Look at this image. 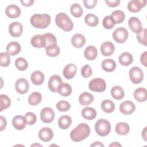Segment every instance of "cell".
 I'll use <instances>...</instances> for the list:
<instances>
[{
    "label": "cell",
    "mask_w": 147,
    "mask_h": 147,
    "mask_svg": "<svg viewBox=\"0 0 147 147\" xmlns=\"http://www.w3.org/2000/svg\"><path fill=\"white\" fill-rule=\"evenodd\" d=\"M90 126L85 123H81L71 130L70 138L75 142H80L86 139L90 135Z\"/></svg>",
    "instance_id": "cell-1"
},
{
    "label": "cell",
    "mask_w": 147,
    "mask_h": 147,
    "mask_svg": "<svg viewBox=\"0 0 147 147\" xmlns=\"http://www.w3.org/2000/svg\"><path fill=\"white\" fill-rule=\"evenodd\" d=\"M51 21V16L47 14H35L30 20L31 25L37 29H45L47 28Z\"/></svg>",
    "instance_id": "cell-2"
},
{
    "label": "cell",
    "mask_w": 147,
    "mask_h": 147,
    "mask_svg": "<svg viewBox=\"0 0 147 147\" xmlns=\"http://www.w3.org/2000/svg\"><path fill=\"white\" fill-rule=\"evenodd\" d=\"M56 25L65 32H69L74 28V24L70 18L65 13H60L55 17Z\"/></svg>",
    "instance_id": "cell-3"
},
{
    "label": "cell",
    "mask_w": 147,
    "mask_h": 147,
    "mask_svg": "<svg viewBox=\"0 0 147 147\" xmlns=\"http://www.w3.org/2000/svg\"><path fill=\"white\" fill-rule=\"evenodd\" d=\"M95 130L99 136L102 137L106 136L111 131L110 123L107 119H100L95 123Z\"/></svg>",
    "instance_id": "cell-4"
},
{
    "label": "cell",
    "mask_w": 147,
    "mask_h": 147,
    "mask_svg": "<svg viewBox=\"0 0 147 147\" xmlns=\"http://www.w3.org/2000/svg\"><path fill=\"white\" fill-rule=\"evenodd\" d=\"M88 87L92 91L102 92L106 90V84L103 79L96 78L92 79L90 82Z\"/></svg>",
    "instance_id": "cell-5"
},
{
    "label": "cell",
    "mask_w": 147,
    "mask_h": 147,
    "mask_svg": "<svg viewBox=\"0 0 147 147\" xmlns=\"http://www.w3.org/2000/svg\"><path fill=\"white\" fill-rule=\"evenodd\" d=\"M129 78L134 84L140 83L144 79V72L138 67H133L129 71Z\"/></svg>",
    "instance_id": "cell-6"
},
{
    "label": "cell",
    "mask_w": 147,
    "mask_h": 147,
    "mask_svg": "<svg viewBox=\"0 0 147 147\" xmlns=\"http://www.w3.org/2000/svg\"><path fill=\"white\" fill-rule=\"evenodd\" d=\"M113 39L118 43L125 42L128 37V31L123 27L117 28L113 33Z\"/></svg>",
    "instance_id": "cell-7"
},
{
    "label": "cell",
    "mask_w": 147,
    "mask_h": 147,
    "mask_svg": "<svg viewBox=\"0 0 147 147\" xmlns=\"http://www.w3.org/2000/svg\"><path fill=\"white\" fill-rule=\"evenodd\" d=\"M41 120L46 123L52 122L55 118V113L51 107H44L40 112Z\"/></svg>",
    "instance_id": "cell-8"
},
{
    "label": "cell",
    "mask_w": 147,
    "mask_h": 147,
    "mask_svg": "<svg viewBox=\"0 0 147 147\" xmlns=\"http://www.w3.org/2000/svg\"><path fill=\"white\" fill-rule=\"evenodd\" d=\"M146 3V1L142 0H131L127 4L128 10L132 13H137L141 10V9L145 7Z\"/></svg>",
    "instance_id": "cell-9"
},
{
    "label": "cell",
    "mask_w": 147,
    "mask_h": 147,
    "mask_svg": "<svg viewBox=\"0 0 147 147\" xmlns=\"http://www.w3.org/2000/svg\"><path fill=\"white\" fill-rule=\"evenodd\" d=\"M15 88L17 92L21 94H24L26 93L29 89V82L24 78H20L15 83Z\"/></svg>",
    "instance_id": "cell-10"
},
{
    "label": "cell",
    "mask_w": 147,
    "mask_h": 147,
    "mask_svg": "<svg viewBox=\"0 0 147 147\" xmlns=\"http://www.w3.org/2000/svg\"><path fill=\"white\" fill-rule=\"evenodd\" d=\"M22 25L19 22H13L9 26V33L13 37H20L22 34Z\"/></svg>",
    "instance_id": "cell-11"
},
{
    "label": "cell",
    "mask_w": 147,
    "mask_h": 147,
    "mask_svg": "<svg viewBox=\"0 0 147 147\" xmlns=\"http://www.w3.org/2000/svg\"><path fill=\"white\" fill-rule=\"evenodd\" d=\"M136 110V106L130 100H126L122 102L119 106V110L121 113L125 115L132 114Z\"/></svg>",
    "instance_id": "cell-12"
},
{
    "label": "cell",
    "mask_w": 147,
    "mask_h": 147,
    "mask_svg": "<svg viewBox=\"0 0 147 147\" xmlns=\"http://www.w3.org/2000/svg\"><path fill=\"white\" fill-rule=\"evenodd\" d=\"M40 140L44 142H48L51 141L53 137V132L52 130L47 127L41 128L38 133Z\"/></svg>",
    "instance_id": "cell-13"
},
{
    "label": "cell",
    "mask_w": 147,
    "mask_h": 147,
    "mask_svg": "<svg viewBox=\"0 0 147 147\" xmlns=\"http://www.w3.org/2000/svg\"><path fill=\"white\" fill-rule=\"evenodd\" d=\"M61 78L57 75L52 76L48 81V88L53 92H56L59 86L62 83Z\"/></svg>",
    "instance_id": "cell-14"
},
{
    "label": "cell",
    "mask_w": 147,
    "mask_h": 147,
    "mask_svg": "<svg viewBox=\"0 0 147 147\" xmlns=\"http://www.w3.org/2000/svg\"><path fill=\"white\" fill-rule=\"evenodd\" d=\"M20 8L16 5H10L5 9V14L10 18H16L21 14Z\"/></svg>",
    "instance_id": "cell-15"
},
{
    "label": "cell",
    "mask_w": 147,
    "mask_h": 147,
    "mask_svg": "<svg viewBox=\"0 0 147 147\" xmlns=\"http://www.w3.org/2000/svg\"><path fill=\"white\" fill-rule=\"evenodd\" d=\"M128 24L130 29L135 33H138L142 29V24L140 20L137 17H130L129 20Z\"/></svg>",
    "instance_id": "cell-16"
},
{
    "label": "cell",
    "mask_w": 147,
    "mask_h": 147,
    "mask_svg": "<svg viewBox=\"0 0 147 147\" xmlns=\"http://www.w3.org/2000/svg\"><path fill=\"white\" fill-rule=\"evenodd\" d=\"M77 72V67L74 64H67L64 68L63 74L64 77L67 79H72Z\"/></svg>",
    "instance_id": "cell-17"
},
{
    "label": "cell",
    "mask_w": 147,
    "mask_h": 147,
    "mask_svg": "<svg viewBox=\"0 0 147 147\" xmlns=\"http://www.w3.org/2000/svg\"><path fill=\"white\" fill-rule=\"evenodd\" d=\"M115 51L114 45L110 41H106L102 43L100 46V52L103 56H111Z\"/></svg>",
    "instance_id": "cell-18"
},
{
    "label": "cell",
    "mask_w": 147,
    "mask_h": 147,
    "mask_svg": "<svg viewBox=\"0 0 147 147\" xmlns=\"http://www.w3.org/2000/svg\"><path fill=\"white\" fill-rule=\"evenodd\" d=\"M26 124L27 123L25 117L22 115H16L12 119V125L17 130H21L24 129Z\"/></svg>",
    "instance_id": "cell-19"
},
{
    "label": "cell",
    "mask_w": 147,
    "mask_h": 147,
    "mask_svg": "<svg viewBox=\"0 0 147 147\" xmlns=\"http://www.w3.org/2000/svg\"><path fill=\"white\" fill-rule=\"evenodd\" d=\"M71 43L75 48H80L84 45L86 43V38L83 34L76 33L72 37Z\"/></svg>",
    "instance_id": "cell-20"
},
{
    "label": "cell",
    "mask_w": 147,
    "mask_h": 147,
    "mask_svg": "<svg viewBox=\"0 0 147 147\" xmlns=\"http://www.w3.org/2000/svg\"><path fill=\"white\" fill-rule=\"evenodd\" d=\"M30 43L35 48H45V38L43 35L37 34L33 36L30 40Z\"/></svg>",
    "instance_id": "cell-21"
},
{
    "label": "cell",
    "mask_w": 147,
    "mask_h": 147,
    "mask_svg": "<svg viewBox=\"0 0 147 147\" xmlns=\"http://www.w3.org/2000/svg\"><path fill=\"white\" fill-rule=\"evenodd\" d=\"M133 60V57L130 53L127 52H123L119 55L118 61L121 65L123 66H128L130 65Z\"/></svg>",
    "instance_id": "cell-22"
},
{
    "label": "cell",
    "mask_w": 147,
    "mask_h": 147,
    "mask_svg": "<svg viewBox=\"0 0 147 147\" xmlns=\"http://www.w3.org/2000/svg\"><path fill=\"white\" fill-rule=\"evenodd\" d=\"M21 45L16 41L9 42L6 46V51L11 56H15L21 51Z\"/></svg>",
    "instance_id": "cell-23"
},
{
    "label": "cell",
    "mask_w": 147,
    "mask_h": 147,
    "mask_svg": "<svg viewBox=\"0 0 147 147\" xmlns=\"http://www.w3.org/2000/svg\"><path fill=\"white\" fill-rule=\"evenodd\" d=\"M94 96L88 92H84L82 93L79 97V103L85 106L90 105L94 101Z\"/></svg>",
    "instance_id": "cell-24"
},
{
    "label": "cell",
    "mask_w": 147,
    "mask_h": 147,
    "mask_svg": "<svg viewBox=\"0 0 147 147\" xmlns=\"http://www.w3.org/2000/svg\"><path fill=\"white\" fill-rule=\"evenodd\" d=\"M30 79L34 84L38 86L43 83L45 79V76L41 71H36L31 74Z\"/></svg>",
    "instance_id": "cell-25"
},
{
    "label": "cell",
    "mask_w": 147,
    "mask_h": 147,
    "mask_svg": "<svg viewBox=\"0 0 147 147\" xmlns=\"http://www.w3.org/2000/svg\"><path fill=\"white\" fill-rule=\"evenodd\" d=\"M134 99L140 102H145L147 99V91L145 88L140 87L135 90L134 92Z\"/></svg>",
    "instance_id": "cell-26"
},
{
    "label": "cell",
    "mask_w": 147,
    "mask_h": 147,
    "mask_svg": "<svg viewBox=\"0 0 147 147\" xmlns=\"http://www.w3.org/2000/svg\"><path fill=\"white\" fill-rule=\"evenodd\" d=\"M82 117L87 120H92L94 119L96 116V110L90 107H86L84 108L82 110Z\"/></svg>",
    "instance_id": "cell-27"
},
{
    "label": "cell",
    "mask_w": 147,
    "mask_h": 147,
    "mask_svg": "<svg viewBox=\"0 0 147 147\" xmlns=\"http://www.w3.org/2000/svg\"><path fill=\"white\" fill-rule=\"evenodd\" d=\"M98 51L96 48L92 45H90L87 47L84 52V55L86 59L89 60H93L95 59L97 57Z\"/></svg>",
    "instance_id": "cell-28"
},
{
    "label": "cell",
    "mask_w": 147,
    "mask_h": 147,
    "mask_svg": "<svg viewBox=\"0 0 147 147\" xmlns=\"http://www.w3.org/2000/svg\"><path fill=\"white\" fill-rule=\"evenodd\" d=\"M115 130L118 134L124 136L129 133L130 131V126L126 122H119L116 125Z\"/></svg>",
    "instance_id": "cell-29"
},
{
    "label": "cell",
    "mask_w": 147,
    "mask_h": 147,
    "mask_svg": "<svg viewBox=\"0 0 147 147\" xmlns=\"http://www.w3.org/2000/svg\"><path fill=\"white\" fill-rule=\"evenodd\" d=\"M102 69L106 72H113L116 68V63L114 60L111 59H107L102 61Z\"/></svg>",
    "instance_id": "cell-30"
},
{
    "label": "cell",
    "mask_w": 147,
    "mask_h": 147,
    "mask_svg": "<svg viewBox=\"0 0 147 147\" xmlns=\"http://www.w3.org/2000/svg\"><path fill=\"white\" fill-rule=\"evenodd\" d=\"M72 119L69 115H63L58 119V126L61 129H67L71 125Z\"/></svg>",
    "instance_id": "cell-31"
},
{
    "label": "cell",
    "mask_w": 147,
    "mask_h": 147,
    "mask_svg": "<svg viewBox=\"0 0 147 147\" xmlns=\"http://www.w3.org/2000/svg\"><path fill=\"white\" fill-rule=\"evenodd\" d=\"M58 93L63 96H68L72 92V87L70 84L66 83H62L57 88Z\"/></svg>",
    "instance_id": "cell-32"
},
{
    "label": "cell",
    "mask_w": 147,
    "mask_h": 147,
    "mask_svg": "<svg viewBox=\"0 0 147 147\" xmlns=\"http://www.w3.org/2000/svg\"><path fill=\"white\" fill-rule=\"evenodd\" d=\"M111 94L114 99L116 100H120L123 98L125 92L124 90L121 86H115L111 88Z\"/></svg>",
    "instance_id": "cell-33"
},
{
    "label": "cell",
    "mask_w": 147,
    "mask_h": 147,
    "mask_svg": "<svg viewBox=\"0 0 147 147\" xmlns=\"http://www.w3.org/2000/svg\"><path fill=\"white\" fill-rule=\"evenodd\" d=\"M102 110L107 113H110L114 111L115 105L114 102L109 99H106L102 101L101 103Z\"/></svg>",
    "instance_id": "cell-34"
},
{
    "label": "cell",
    "mask_w": 147,
    "mask_h": 147,
    "mask_svg": "<svg viewBox=\"0 0 147 147\" xmlns=\"http://www.w3.org/2000/svg\"><path fill=\"white\" fill-rule=\"evenodd\" d=\"M85 23L91 27H95L98 25L99 23L98 17L94 14H87L84 17Z\"/></svg>",
    "instance_id": "cell-35"
},
{
    "label": "cell",
    "mask_w": 147,
    "mask_h": 147,
    "mask_svg": "<svg viewBox=\"0 0 147 147\" xmlns=\"http://www.w3.org/2000/svg\"><path fill=\"white\" fill-rule=\"evenodd\" d=\"M41 100L42 95L38 92H33L28 97V103L32 106L39 104L41 102Z\"/></svg>",
    "instance_id": "cell-36"
},
{
    "label": "cell",
    "mask_w": 147,
    "mask_h": 147,
    "mask_svg": "<svg viewBox=\"0 0 147 147\" xmlns=\"http://www.w3.org/2000/svg\"><path fill=\"white\" fill-rule=\"evenodd\" d=\"M111 17L115 21V24H121L123 22L125 19V13L119 10H117L114 11L111 15Z\"/></svg>",
    "instance_id": "cell-37"
},
{
    "label": "cell",
    "mask_w": 147,
    "mask_h": 147,
    "mask_svg": "<svg viewBox=\"0 0 147 147\" xmlns=\"http://www.w3.org/2000/svg\"><path fill=\"white\" fill-rule=\"evenodd\" d=\"M45 48L46 54L49 57L57 56L60 52V48L57 46V45L47 46Z\"/></svg>",
    "instance_id": "cell-38"
},
{
    "label": "cell",
    "mask_w": 147,
    "mask_h": 147,
    "mask_svg": "<svg viewBox=\"0 0 147 147\" xmlns=\"http://www.w3.org/2000/svg\"><path fill=\"white\" fill-rule=\"evenodd\" d=\"M70 12L74 17L79 18L82 16L83 11L82 6L79 4L74 3L72 4L70 7Z\"/></svg>",
    "instance_id": "cell-39"
},
{
    "label": "cell",
    "mask_w": 147,
    "mask_h": 147,
    "mask_svg": "<svg viewBox=\"0 0 147 147\" xmlns=\"http://www.w3.org/2000/svg\"><path fill=\"white\" fill-rule=\"evenodd\" d=\"M11 104L10 99L5 94L0 95V111L7 109Z\"/></svg>",
    "instance_id": "cell-40"
},
{
    "label": "cell",
    "mask_w": 147,
    "mask_h": 147,
    "mask_svg": "<svg viewBox=\"0 0 147 147\" xmlns=\"http://www.w3.org/2000/svg\"><path fill=\"white\" fill-rule=\"evenodd\" d=\"M15 65L18 70L25 71L28 67V63L24 58L19 57L16 60Z\"/></svg>",
    "instance_id": "cell-41"
},
{
    "label": "cell",
    "mask_w": 147,
    "mask_h": 147,
    "mask_svg": "<svg viewBox=\"0 0 147 147\" xmlns=\"http://www.w3.org/2000/svg\"><path fill=\"white\" fill-rule=\"evenodd\" d=\"M10 55L7 52H1L0 53V65L2 67H6L10 63Z\"/></svg>",
    "instance_id": "cell-42"
},
{
    "label": "cell",
    "mask_w": 147,
    "mask_h": 147,
    "mask_svg": "<svg viewBox=\"0 0 147 147\" xmlns=\"http://www.w3.org/2000/svg\"><path fill=\"white\" fill-rule=\"evenodd\" d=\"M44 38H45V47L47 46L50 45H57V40L56 37L52 33H45L43 34Z\"/></svg>",
    "instance_id": "cell-43"
},
{
    "label": "cell",
    "mask_w": 147,
    "mask_h": 147,
    "mask_svg": "<svg viewBox=\"0 0 147 147\" xmlns=\"http://www.w3.org/2000/svg\"><path fill=\"white\" fill-rule=\"evenodd\" d=\"M115 25V22L111 16H107L103 20V26L106 29H112Z\"/></svg>",
    "instance_id": "cell-44"
},
{
    "label": "cell",
    "mask_w": 147,
    "mask_h": 147,
    "mask_svg": "<svg viewBox=\"0 0 147 147\" xmlns=\"http://www.w3.org/2000/svg\"><path fill=\"white\" fill-rule=\"evenodd\" d=\"M56 108L59 111H67L71 107V105L69 102L65 100H60L56 103Z\"/></svg>",
    "instance_id": "cell-45"
},
{
    "label": "cell",
    "mask_w": 147,
    "mask_h": 147,
    "mask_svg": "<svg viewBox=\"0 0 147 147\" xmlns=\"http://www.w3.org/2000/svg\"><path fill=\"white\" fill-rule=\"evenodd\" d=\"M136 37L140 43L146 46V29H142L141 32L137 34Z\"/></svg>",
    "instance_id": "cell-46"
},
{
    "label": "cell",
    "mask_w": 147,
    "mask_h": 147,
    "mask_svg": "<svg viewBox=\"0 0 147 147\" xmlns=\"http://www.w3.org/2000/svg\"><path fill=\"white\" fill-rule=\"evenodd\" d=\"M25 118L26 121V123L29 125H34L37 120L36 115L32 112H28L25 115Z\"/></svg>",
    "instance_id": "cell-47"
},
{
    "label": "cell",
    "mask_w": 147,
    "mask_h": 147,
    "mask_svg": "<svg viewBox=\"0 0 147 147\" xmlns=\"http://www.w3.org/2000/svg\"><path fill=\"white\" fill-rule=\"evenodd\" d=\"M92 71L89 65H85L81 68V74L84 78H88L91 76Z\"/></svg>",
    "instance_id": "cell-48"
},
{
    "label": "cell",
    "mask_w": 147,
    "mask_h": 147,
    "mask_svg": "<svg viewBox=\"0 0 147 147\" xmlns=\"http://www.w3.org/2000/svg\"><path fill=\"white\" fill-rule=\"evenodd\" d=\"M97 0H84L83 1V3L86 8L88 9H91L95 7L97 3Z\"/></svg>",
    "instance_id": "cell-49"
},
{
    "label": "cell",
    "mask_w": 147,
    "mask_h": 147,
    "mask_svg": "<svg viewBox=\"0 0 147 147\" xmlns=\"http://www.w3.org/2000/svg\"><path fill=\"white\" fill-rule=\"evenodd\" d=\"M120 0H110V1H105V3L111 7H117L120 3Z\"/></svg>",
    "instance_id": "cell-50"
},
{
    "label": "cell",
    "mask_w": 147,
    "mask_h": 147,
    "mask_svg": "<svg viewBox=\"0 0 147 147\" xmlns=\"http://www.w3.org/2000/svg\"><path fill=\"white\" fill-rule=\"evenodd\" d=\"M0 121H1V129L0 130L2 131L6 127L7 125V121L5 118L3 116H0Z\"/></svg>",
    "instance_id": "cell-51"
},
{
    "label": "cell",
    "mask_w": 147,
    "mask_h": 147,
    "mask_svg": "<svg viewBox=\"0 0 147 147\" xmlns=\"http://www.w3.org/2000/svg\"><path fill=\"white\" fill-rule=\"evenodd\" d=\"M146 52H144L141 56L140 57V60H141V63L145 66L146 67L147 66V64H146Z\"/></svg>",
    "instance_id": "cell-52"
},
{
    "label": "cell",
    "mask_w": 147,
    "mask_h": 147,
    "mask_svg": "<svg viewBox=\"0 0 147 147\" xmlns=\"http://www.w3.org/2000/svg\"><path fill=\"white\" fill-rule=\"evenodd\" d=\"M20 2L21 3L22 5L26 6V7H29V6H32L33 4V3L34 2V0H28V1L21 0Z\"/></svg>",
    "instance_id": "cell-53"
},
{
    "label": "cell",
    "mask_w": 147,
    "mask_h": 147,
    "mask_svg": "<svg viewBox=\"0 0 147 147\" xmlns=\"http://www.w3.org/2000/svg\"><path fill=\"white\" fill-rule=\"evenodd\" d=\"M91 146H102L103 147L104 146V145L101 143L100 142H99V141H96V142H94L91 145Z\"/></svg>",
    "instance_id": "cell-54"
},
{
    "label": "cell",
    "mask_w": 147,
    "mask_h": 147,
    "mask_svg": "<svg viewBox=\"0 0 147 147\" xmlns=\"http://www.w3.org/2000/svg\"><path fill=\"white\" fill-rule=\"evenodd\" d=\"M146 128L147 127H145L142 132V136L145 141L146 140Z\"/></svg>",
    "instance_id": "cell-55"
},
{
    "label": "cell",
    "mask_w": 147,
    "mask_h": 147,
    "mask_svg": "<svg viewBox=\"0 0 147 147\" xmlns=\"http://www.w3.org/2000/svg\"><path fill=\"white\" fill-rule=\"evenodd\" d=\"M110 146H121V147L122 145L120 144H119L118 142H113L112 144L109 145V147Z\"/></svg>",
    "instance_id": "cell-56"
}]
</instances>
